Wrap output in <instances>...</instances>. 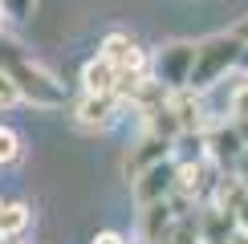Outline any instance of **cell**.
I'll return each instance as SVG.
<instances>
[{
    "instance_id": "6da1fadb",
    "label": "cell",
    "mask_w": 248,
    "mask_h": 244,
    "mask_svg": "<svg viewBox=\"0 0 248 244\" xmlns=\"http://www.w3.org/2000/svg\"><path fill=\"white\" fill-rule=\"evenodd\" d=\"M244 41L232 33H212V37H203V41H195V65H191V86L195 94H203V90H212L220 77H228V69L240 65V57H244Z\"/></svg>"
},
{
    "instance_id": "7a4b0ae2",
    "label": "cell",
    "mask_w": 248,
    "mask_h": 244,
    "mask_svg": "<svg viewBox=\"0 0 248 244\" xmlns=\"http://www.w3.org/2000/svg\"><path fill=\"white\" fill-rule=\"evenodd\" d=\"M8 74H13V81H16V90H20V102H29V106H37V110H61L69 102V94H65V86L49 74L41 61H33L29 53H20L13 65H4Z\"/></svg>"
},
{
    "instance_id": "3957f363",
    "label": "cell",
    "mask_w": 248,
    "mask_h": 244,
    "mask_svg": "<svg viewBox=\"0 0 248 244\" xmlns=\"http://www.w3.org/2000/svg\"><path fill=\"white\" fill-rule=\"evenodd\" d=\"M191 65H195V41H167L151 53V77L171 94L191 86Z\"/></svg>"
},
{
    "instance_id": "277c9868",
    "label": "cell",
    "mask_w": 248,
    "mask_h": 244,
    "mask_svg": "<svg viewBox=\"0 0 248 244\" xmlns=\"http://www.w3.org/2000/svg\"><path fill=\"white\" fill-rule=\"evenodd\" d=\"M122 114V98L118 94H86L81 90V98L74 102V126L78 130H90V135H102V130H110Z\"/></svg>"
},
{
    "instance_id": "5b68a950",
    "label": "cell",
    "mask_w": 248,
    "mask_h": 244,
    "mask_svg": "<svg viewBox=\"0 0 248 244\" xmlns=\"http://www.w3.org/2000/svg\"><path fill=\"white\" fill-rule=\"evenodd\" d=\"M175 175H179V163H175V159H163V163H155V167H147L139 179H130L134 203L147 208V203L171 199V196H175Z\"/></svg>"
},
{
    "instance_id": "8992f818",
    "label": "cell",
    "mask_w": 248,
    "mask_h": 244,
    "mask_svg": "<svg viewBox=\"0 0 248 244\" xmlns=\"http://www.w3.org/2000/svg\"><path fill=\"white\" fill-rule=\"evenodd\" d=\"M171 147H175V138H163V135H155V130H142V138L134 142V147L126 151V159H122L126 179H139L147 167H155V163H163V159H171Z\"/></svg>"
},
{
    "instance_id": "52a82bcc",
    "label": "cell",
    "mask_w": 248,
    "mask_h": 244,
    "mask_svg": "<svg viewBox=\"0 0 248 244\" xmlns=\"http://www.w3.org/2000/svg\"><path fill=\"white\" fill-rule=\"evenodd\" d=\"M203 142H208V159H212L220 171L236 167V159H240V155H244V147H248L244 130L236 126V122H220V126H212Z\"/></svg>"
},
{
    "instance_id": "ba28073f",
    "label": "cell",
    "mask_w": 248,
    "mask_h": 244,
    "mask_svg": "<svg viewBox=\"0 0 248 244\" xmlns=\"http://www.w3.org/2000/svg\"><path fill=\"white\" fill-rule=\"evenodd\" d=\"M98 53L110 57L118 69H151V53H147V49H142L130 33H106Z\"/></svg>"
},
{
    "instance_id": "9c48e42d",
    "label": "cell",
    "mask_w": 248,
    "mask_h": 244,
    "mask_svg": "<svg viewBox=\"0 0 248 244\" xmlns=\"http://www.w3.org/2000/svg\"><path fill=\"white\" fill-rule=\"evenodd\" d=\"M175 199H159V203H147V208H139V228H142V240L147 244H159L167 236V228L175 224Z\"/></svg>"
},
{
    "instance_id": "30bf717a",
    "label": "cell",
    "mask_w": 248,
    "mask_h": 244,
    "mask_svg": "<svg viewBox=\"0 0 248 244\" xmlns=\"http://www.w3.org/2000/svg\"><path fill=\"white\" fill-rule=\"evenodd\" d=\"M118 74L122 69L114 65V61L110 57H90L86 65H81V90H86V94H114L118 90Z\"/></svg>"
},
{
    "instance_id": "8fae6325",
    "label": "cell",
    "mask_w": 248,
    "mask_h": 244,
    "mask_svg": "<svg viewBox=\"0 0 248 244\" xmlns=\"http://www.w3.org/2000/svg\"><path fill=\"white\" fill-rule=\"evenodd\" d=\"M159 244H208V236H203V212H187L183 208Z\"/></svg>"
},
{
    "instance_id": "7c38bea8",
    "label": "cell",
    "mask_w": 248,
    "mask_h": 244,
    "mask_svg": "<svg viewBox=\"0 0 248 244\" xmlns=\"http://www.w3.org/2000/svg\"><path fill=\"white\" fill-rule=\"evenodd\" d=\"M171 110H175V118H179L183 135L203 130V106H200V98H195V90H175L171 94Z\"/></svg>"
},
{
    "instance_id": "4fadbf2b",
    "label": "cell",
    "mask_w": 248,
    "mask_h": 244,
    "mask_svg": "<svg viewBox=\"0 0 248 244\" xmlns=\"http://www.w3.org/2000/svg\"><path fill=\"white\" fill-rule=\"evenodd\" d=\"M25 159V138H20L16 126L0 122V167H16Z\"/></svg>"
},
{
    "instance_id": "5bb4252c",
    "label": "cell",
    "mask_w": 248,
    "mask_h": 244,
    "mask_svg": "<svg viewBox=\"0 0 248 244\" xmlns=\"http://www.w3.org/2000/svg\"><path fill=\"white\" fill-rule=\"evenodd\" d=\"M29 220H33V208L29 203H4V220H0V232H4V240H13V236H20V232L29 228Z\"/></svg>"
},
{
    "instance_id": "9a60e30c",
    "label": "cell",
    "mask_w": 248,
    "mask_h": 244,
    "mask_svg": "<svg viewBox=\"0 0 248 244\" xmlns=\"http://www.w3.org/2000/svg\"><path fill=\"white\" fill-rule=\"evenodd\" d=\"M228 110H232V122L244 130V138H248V77H240V86L232 90V98H228Z\"/></svg>"
},
{
    "instance_id": "2e32d148",
    "label": "cell",
    "mask_w": 248,
    "mask_h": 244,
    "mask_svg": "<svg viewBox=\"0 0 248 244\" xmlns=\"http://www.w3.org/2000/svg\"><path fill=\"white\" fill-rule=\"evenodd\" d=\"M33 8H37V0H0V13H4V20H13V25L29 20Z\"/></svg>"
},
{
    "instance_id": "e0dca14e",
    "label": "cell",
    "mask_w": 248,
    "mask_h": 244,
    "mask_svg": "<svg viewBox=\"0 0 248 244\" xmlns=\"http://www.w3.org/2000/svg\"><path fill=\"white\" fill-rule=\"evenodd\" d=\"M16 102H20V90H16L13 74H8V69H0V110H13Z\"/></svg>"
},
{
    "instance_id": "ac0fdd59",
    "label": "cell",
    "mask_w": 248,
    "mask_h": 244,
    "mask_svg": "<svg viewBox=\"0 0 248 244\" xmlns=\"http://www.w3.org/2000/svg\"><path fill=\"white\" fill-rule=\"evenodd\" d=\"M232 171H236V179H240L244 187H248V147H244V155L236 159V167H232Z\"/></svg>"
},
{
    "instance_id": "d6986e66",
    "label": "cell",
    "mask_w": 248,
    "mask_h": 244,
    "mask_svg": "<svg viewBox=\"0 0 248 244\" xmlns=\"http://www.w3.org/2000/svg\"><path fill=\"white\" fill-rule=\"evenodd\" d=\"M90 244H126V240H122L118 232H98V236L90 240Z\"/></svg>"
},
{
    "instance_id": "ffe728a7",
    "label": "cell",
    "mask_w": 248,
    "mask_h": 244,
    "mask_svg": "<svg viewBox=\"0 0 248 244\" xmlns=\"http://www.w3.org/2000/svg\"><path fill=\"white\" fill-rule=\"evenodd\" d=\"M232 33H236V37H240V41H244V45H248V13H244V16H240V20H236V25H232Z\"/></svg>"
},
{
    "instance_id": "44dd1931",
    "label": "cell",
    "mask_w": 248,
    "mask_h": 244,
    "mask_svg": "<svg viewBox=\"0 0 248 244\" xmlns=\"http://www.w3.org/2000/svg\"><path fill=\"white\" fill-rule=\"evenodd\" d=\"M0 220H4V199H0ZM0 244H4V232H0Z\"/></svg>"
},
{
    "instance_id": "7402d4cb",
    "label": "cell",
    "mask_w": 248,
    "mask_h": 244,
    "mask_svg": "<svg viewBox=\"0 0 248 244\" xmlns=\"http://www.w3.org/2000/svg\"><path fill=\"white\" fill-rule=\"evenodd\" d=\"M240 65H244V69H248V49H244V57H240Z\"/></svg>"
},
{
    "instance_id": "603a6c76",
    "label": "cell",
    "mask_w": 248,
    "mask_h": 244,
    "mask_svg": "<svg viewBox=\"0 0 248 244\" xmlns=\"http://www.w3.org/2000/svg\"><path fill=\"white\" fill-rule=\"evenodd\" d=\"M0 20H4V13H0Z\"/></svg>"
},
{
    "instance_id": "cb8c5ba5",
    "label": "cell",
    "mask_w": 248,
    "mask_h": 244,
    "mask_svg": "<svg viewBox=\"0 0 248 244\" xmlns=\"http://www.w3.org/2000/svg\"><path fill=\"white\" fill-rule=\"evenodd\" d=\"M142 244H147V240H142Z\"/></svg>"
}]
</instances>
